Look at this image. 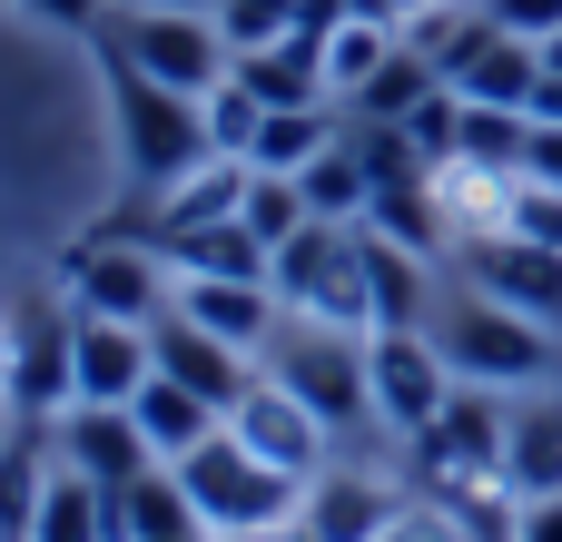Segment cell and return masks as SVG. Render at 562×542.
<instances>
[{"mask_svg":"<svg viewBox=\"0 0 562 542\" xmlns=\"http://www.w3.org/2000/svg\"><path fill=\"white\" fill-rule=\"evenodd\" d=\"M425 326H435V346H445L454 385H484V395H533V385H553V375H562V326L524 316V306H504V296H484V286L445 296Z\"/></svg>","mask_w":562,"mask_h":542,"instance_id":"1","label":"cell"},{"mask_svg":"<svg viewBox=\"0 0 562 542\" xmlns=\"http://www.w3.org/2000/svg\"><path fill=\"white\" fill-rule=\"evenodd\" d=\"M99 79H109V118H119V158H128V188L158 207L188 168H207L217 148H207V109L188 99V89H168V79H148V69H128L109 39H99Z\"/></svg>","mask_w":562,"mask_h":542,"instance_id":"2","label":"cell"},{"mask_svg":"<svg viewBox=\"0 0 562 542\" xmlns=\"http://www.w3.org/2000/svg\"><path fill=\"white\" fill-rule=\"evenodd\" d=\"M257 375L267 385H286L326 434H356V425H375V395H366V336L356 326H316V316H286L277 336H267V355H257Z\"/></svg>","mask_w":562,"mask_h":542,"instance_id":"3","label":"cell"},{"mask_svg":"<svg viewBox=\"0 0 562 542\" xmlns=\"http://www.w3.org/2000/svg\"><path fill=\"white\" fill-rule=\"evenodd\" d=\"M178 484H188V504H198L207 533H267V523H296V504H306V484L277 474V464H257L227 425L198 454H178Z\"/></svg>","mask_w":562,"mask_h":542,"instance_id":"4","label":"cell"},{"mask_svg":"<svg viewBox=\"0 0 562 542\" xmlns=\"http://www.w3.org/2000/svg\"><path fill=\"white\" fill-rule=\"evenodd\" d=\"M504 444H514V405L484 395V385H454V405L415 434V464L445 504H474V494H504Z\"/></svg>","mask_w":562,"mask_h":542,"instance_id":"5","label":"cell"},{"mask_svg":"<svg viewBox=\"0 0 562 542\" xmlns=\"http://www.w3.org/2000/svg\"><path fill=\"white\" fill-rule=\"evenodd\" d=\"M277 296H286V316H316V326H356V336H375V306H366V237L306 217V227L277 247Z\"/></svg>","mask_w":562,"mask_h":542,"instance_id":"6","label":"cell"},{"mask_svg":"<svg viewBox=\"0 0 562 542\" xmlns=\"http://www.w3.org/2000/svg\"><path fill=\"white\" fill-rule=\"evenodd\" d=\"M99 39H109L128 69H148V79H168V89H188V99H207V89L237 69L217 10H109Z\"/></svg>","mask_w":562,"mask_h":542,"instance_id":"7","label":"cell"},{"mask_svg":"<svg viewBox=\"0 0 562 542\" xmlns=\"http://www.w3.org/2000/svg\"><path fill=\"white\" fill-rule=\"evenodd\" d=\"M366 395H375V425L415 444V434L454 405V365H445L435 326H375V336H366Z\"/></svg>","mask_w":562,"mask_h":542,"instance_id":"8","label":"cell"},{"mask_svg":"<svg viewBox=\"0 0 562 542\" xmlns=\"http://www.w3.org/2000/svg\"><path fill=\"white\" fill-rule=\"evenodd\" d=\"M69 306L79 316H119V326H158L178 306V267L148 237H89L69 257Z\"/></svg>","mask_w":562,"mask_h":542,"instance_id":"9","label":"cell"},{"mask_svg":"<svg viewBox=\"0 0 562 542\" xmlns=\"http://www.w3.org/2000/svg\"><path fill=\"white\" fill-rule=\"evenodd\" d=\"M405 494L385 484V474H356V464H326V474H306V504H296V533L306 542H395L405 533Z\"/></svg>","mask_w":562,"mask_h":542,"instance_id":"10","label":"cell"},{"mask_svg":"<svg viewBox=\"0 0 562 542\" xmlns=\"http://www.w3.org/2000/svg\"><path fill=\"white\" fill-rule=\"evenodd\" d=\"M69 306H20L10 316V415L49 425V405H79V365H69Z\"/></svg>","mask_w":562,"mask_h":542,"instance_id":"11","label":"cell"},{"mask_svg":"<svg viewBox=\"0 0 562 542\" xmlns=\"http://www.w3.org/2000/svg\"><path fill=\"white\" fill-rule=\"evenodd\" d=\"M454 257H464V286H484V296H504V306L562 326V247H533V237L484 227V237H464Z\"/></svg>","mask_w":562,"mask_h":542,"instance_id":"12","label":"cell"},{"mask_svg":"<svg viewBox=\"0 0 562 542\" xmlns=\"http://www.w3.org/2000/svg\"><path fill=\"white\" fill-rule=\"evenodd\" d=\"M148 346H158V375H168V385H188V395H207L217 415H237V405H247V385H257V355H247V346H227V336H207V326H188L178 306L148 326Z\"/></svg>","mask_w":562,"mask_h":542,"instance_id":"13","label":"cell"},{"mask_svg":"<svg viewBox=\"0 0 562 542\" xmlns=\"http://www.w3.org/2000/svg\"><path fill=\"white\" fill-rule=\"evenodd\" d=\"M49 454H59L79 484H99V494H119V484H138V474L158 464L128 405H69V415H59V434H49Z\"/></svg>","mask_w":562,"mask_h":542,"instance_id":"14","label":"cell"},{"mask_svg":"<svg viewBox=\"0 0 562 542\" xmlns=\"http://www.w3.org/2000/svg\"><path fill=\"white\" fill-rule=\"evenodd\" d=\"M227 434H237V444H247L257 464L296 474V484H306V474H326V444H336V434H326V425H316V415H306V405H296L286 385H267V375L247 385V405L227 415Z\"/></svg>","mask_w":562,"mask_h":542,"instance_id":"15","label":"cell"},{"mask_svg":"<svg viewBox=\"0 0 562 542\" xmlns=\"http://www.w3.org/2000/svg\"><path fill=\"white\" fill-rule=\"evenodd\" d=\"M69 316H79V306H69ZM69 365H79V405H128V395L158 375V346H148V326L79 316V326H69Z\"/></svg>","mask_w":562,"mask_h":542,"instance_id":"16","label":"cell"},{"mask_svg":"<svg viewBox=\"0 0 562 542\" xmlns=\"http://www.w3.org/2000/svg\"><path fill=\"white\" fill-rule=\"evenodd\" d=\"M178 316L227 336V346H247V355H267V336L286 326V296L277 286H237V276H178Z\"/></svg>","mask_w":562,"mask_h":542,"instance_id":"17","label":"cell"},{"mask_svg":"<svg viewBox=\"0 0 562 542\" xmlns=\"http://www.w3.org/2000/svg\"><path fill=\"white\" fill-rule=\"evenodd\" d=\"M484 20H494V10H484ZM445 89H464V99H484V109H524V118H533V89H543V49H533V39H514V30L494 20V30L464 49V69H454Z\"/></svg>","mask_w":562,"mask_h":542,"instance_id":"18","label":"cell"},{"mask_svg":"<svg viewBox=\"0 0 562 542\" xmlns=\"http://www.w3.org/2000/svg\"><path fill=\"white\" fill-rule=\"evenodd\" d=\"M504 494L533 504V494H562V375L533 385L514 405V444H504Z\"/></svg>","mask_w":562,"mask_h":542,"instance_id":"19","label":"cell"},{"mask_svg":"<svg viewBox=\"0 0 562 542\" xmlns=\"http://www.w3.org/2000/svg\"><path fill=\"white\" fill-rule=\"evenodd\" d=\"M109 533H119V542H207V523H198V504H188L178 464H148L138 484H119V494H109Z\"/></svg>","mask_w":562,"mask_h":542,"instance_id":"20","label":"cell"},{"mask_svg":"<svg viewBox=\"0 0 562 542\" xmlns=\"http://www.w3.org/2000/svg\"><path fill=\"white\" fill-rule=\"evenodd\" d=\"M237 79L267 99V109H316L326 99V30H286L267 49H237Z\"/></svg>","mask_w":562,"mask_h":542,"instance_id":"21","label":"cell"},{"mask_svg":"<svg viewBox=\"0 0 562 542\" xmlns=\"http://www.w3.org/2000/svg\"><path fill=\"white\" fill-rule=\"evenodd\" d=\"M237 207H247V158H207V168H188V178L148 207L138 237H188V227H217V217H237Z\"/></svg>","mask_w":562,"mask_h":542,"instance_id":"22","label":"cell"},{"mask_svg":"<svg viewBox=\"0 0 562 542\" xmlns=\"http://www.w3.org/2000/svg\"><path fill=\"white\" fill-rule=\"evenodd\" d=\"M336 138H346V109H336V99H316V109H267V128H257V148H247V168H267V178H306Z\"/></svg>","mask_w":562,"mask_h":542,"instance_id":"23","label":"cell"},{"mask_svg":"<svg viewBox=\"0 0 562 542\" xmlns=\"http://www.w3.org/2000/svg\"><path fill=\"white\" fill-rule=\"evenodd\" d=\"M128 415H138V434H148V454L158 464H178V454H198L227 415L207 405V395H188V385H168V375H148L138 395H128Z\"/></svg>","mask_w":562,"mask_h":542,"instance_id":"24","label":"cell"},{"mask_svg":"<svg viewBox=\"0 0 562 542\" xmlns=\"http://www.w3.org/2000/svg\"><path fill=\"white\" fill-rule=\"evenodd\" d=\"M356 237H366V306H375V326H425V247L375 237V227H356Z\"/></svg>","mask_w":562,"mask_h":542,"instance_id":"25","label":"cell"},{"mask_svg":"<svg viewBox=\"0 0 562 542\" xmlns=\"http://www.w3.org/2000/svg\"><path fill=\"white\" fill-rule=\"evenodd\" d=\"M435 89H445V69H435V59L405 39V49H395V59H385V69H375V79L346 99V118H366V128H405V118H415Z\"/></svg>","mask_w":562,"mask_h":542,"instance_id":"26","label":"cell"},{"mask_svg":"<svg viewBox=\"0 0 562 542\" xmlns=\"http://www.w3.org/2000/svg\"><path fill=\"white\" fill-rule=\"evenodd\" d=\"M49 474H59V454H49L40 425L20 415L10 444H0V542H30V513H40V494H49Z\"/></svg>","mask_w":562,"mask_h":542,"instance_id":"27","label":"cell"},{"mask_svg":"<svg viewBox=\"0 0 562 542\" xmlns=\"http://www.w3.org/2000/svg\"><path fill=\"white\" fill-rule=\"evenodd\" d=\"M395 49H405V30H395V20H366V10H356V20H336V30H326V99L346 109V99H356Z\"/></svg>","mask_w":562,"mask_h":542,"instance_id":"28","label":"cell"},{"mask_svg":"<svg viewBox=\"0 0 562 542\" xmlns=\"http://www.w3.org/2000/svg\"><path fill=\"white\" fill-rule=\"evenodd\" d=\"M306 188V217H326V227H366V207H375V178H366V158H356V128L296 178Z\"/></svg>","mask_w":562,"mask_h":542,"instance_id":"29","label":"cell"},{"mask_svg":"<svg viewBox=\"0 0 562 542\" xmlns=\"http://www.w3.org/2000/svg\"><path fill=\"white\" fill-rule=\"evenodd\" d=\"M30 542H119V533H109V494L79 484V474L59 464L49 494H40V513H30Z\"/></svg>","mask_w":562,"mask_h":542,"instance_id":"30","label":"cell"},{"mask_svg":"<svg viewBox=\"0 0 562 542\" xmlns=\"http://www.w3.org/2000/svg\"><path fill=\"white\" fill-rule=\"evenodd\" d=\"M247 237H267V247H286L296 227H306V188L296 178H267V168H247Z\"/></svg>","mask_w":562,"mask_h":542,"instance_id":"31","label":"cell"},{"mask_svg":"<svg viewBox=\"0 0 562 542\" xmlns=\"http://www.w3.org/2000/svg\"><path fill=\"white\" fill-rule=\"evenodd\" d=\"M504 237L562 247V188H553V178H514V188H504Z\"/></svg>","mask_w":562,"mask_h":542,"instance_id":"32","label":"cell"},{"mask_svg":"<svg viewBox=\"0 0 562 542\" xmlns=\"http://www.w3.org/2000/svg\"><path fill=\"white\" fill-rule=\"evenodd\" d=\"M296 20H306V0H217L227 49H267V39H286Z\"/></svg>","mask_w":562,"mask_h":542,"instance_id":"33","label":"cell"},{"mask_svg":"<svg viewBox=\"0 0 562 542\" xmlns=\"http://www.w3.org/2000/svg\"><path fill=\"white\" fill-rule=\"evenodd\" d=\"M484 10H494L514 39H533V49H543V39L562 30V0H484Z\"/></svg>","mask_w":562,"mask_h":542,"instance_id":"34","label":"cell"},{"mask_svg":"<svg viewBox=\"0 0 562 542\" xmlns=\"http://www.w3.org/2000/svg\"><path fill=\"white\" fill-rule=\"evenodd\" d=\"M504 542H562V494H533V504H514V533Z\"/></svg>","mask_w":562,"mask_h":542,"instance_id":"35","label":"cell"},{"mask_svg":"<svg viewBox=\"0 0 562 542\" xmlns=\"http://www.w3.org/2000/svg\"><path fill=\"white\" fill-rule=\"evenodd\" d=\"M20 10H40L59 30H109V0H20Z\"/></svg>","mask_w":562,"mask_h":542,"instance_id":"36","label":"cell"},{"mask_svg":"<svg viewBox=\"0 0 562 542\" xmlns=\"http://www.w3.org/2000/svg\"><path fill=\"white\" fill-rule=\"evenodd\" d=\"M533 118H543V128H562V79H543V89H533Z\"/></svg>","mask_w":562,"mask_h":542,"instance_id":"37","label":"cell"},{"mask_svg":"<svg viewBox=\"0 0 562 542\" xmlns=\"http://www.w3.org/2000/svg\"><path fill=\"white\" fill-rule=\"evenodd\" d=\"M207 542H306L296 523H267V533H207Z\"/></svg>","mask_w":562,"mask_h":542,"instance_id":"38","label":"cell"},{"mask_svg":"<svg viewBox=\"0 0 562 542\" xmlns=\"http://www.w3.org/2000/svg\"><path fill=\"white\" fill-rule=\"evenodd\" d=\"M119 10H217V0H119Z\"/></svg>","mask_w":562,"mask_h":542,"instance_id":"39","label":"cell"},{"mask_svg":"<svg viewBox=\"0 0 562 542\" xmlns=\"http://www.w3.org/2000/svg\"><path fill=\"white\" fill-rule=\"evenodd\" d=\"M543 79H562V30H553V39H543Z\"/></svg>","mask_w":562,"mask_h":542,"instance_id":"40","label":"cell"},{"mask_svg":"<svg viewBox=\"0 0 562 542\" xmlns=\"http://www.w3.org/2000/svg\"><path fill=\"white\" fill-rule=\"evenodd\" d=\"M10 425H20V415H10V405H0V444H10Z\"/></svg>","mask_w":562,"mask_h":542,"instance_id":"41","label":"cell"}]
</instances>
